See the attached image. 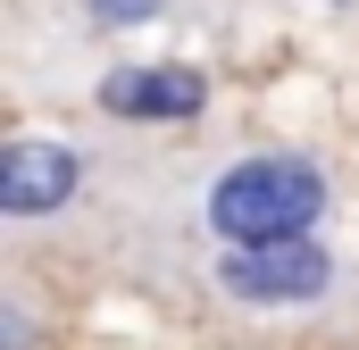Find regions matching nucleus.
<instances>
[{"label": "nucleus", "mask_w": 359, "mask_h": 350, "mask_svg": "<svg viewBox=\"0 0 359 350\" xmlns=\"http://www.w3.org/2000/svg\"><path fill=\"white\" fill-rule=\"evenodd\" d=\"M334 209V175L309 150H243L209 175L201 192V225L217 234V251L234 242H292V234H318Z\"/></svg>", "instance_id": "1"}, {"label": "nucleus", "mask_w": 359, "mask_h": 350, "mask_svg": "<svg viewBox=\"0 0 359 350\" xmlns=\"http://www.w3.org/2000/svg\"><path fill=\"white\" fill-rule=\"evenodd\" d=\"M209 284H217L234 309H318V300L343 284V259L326 251V234H292V242H234V251H217Z\"/></svg>", "instance_id": "2"}, {"label": "nucleus", "mask_w": 359, "mask_h": 350, "mask_svg": "<svg viewBox=\"0 0 359 350\" xmlns=\"http://www.w3.org/2000/svg\"><path fill=\"white\" fill-rule=\"evenodd\" d=\"M84 192V150L50 134H8L0 142V217H59Z\"/></svg>", "instance_id": "3"}, {"label": "nucleus", "mask_w": 359, "mask_h": 350, "mask_svg": "<svg viewBox=\"0 0 359 350\" xmlns=\"http://www.w3.org/2000/svg\"><path fill=\"white\" fill-rule=\"evenodd\" d=\"M100 108L126 125H184L209 108V76L184 59H142V67H109L100 76Z\"/></svg>", "instance_id": "4"}, {"label": "nucleus", "mask_w": 359, "mask_h": 350, "mask_svg": "<svg viewBox=\"0 0 359 350\" xmlns=\"http://www.w3.org/2000/svg\"><path fill=\"white\" fill-rule=\"evenodd\" d=\"M92 25H109V34H126V25H159L168 17V0H84Z\"/></svg>", "instance_id": "5"}, {"label": "nucleus", "mask_w": 359, "mask_h": 350, "mask_svg": "<svg viewBox=\"0 0 359 350\" xmlns=\"http://www.w3.org/2000/svg\"><path fill=\"white\" fill-rule=\"evenodd\" d=\"M0 350H34V317H17L8 300H0Z\"/></svg>", "instance_id": "6"}]
</instances>
